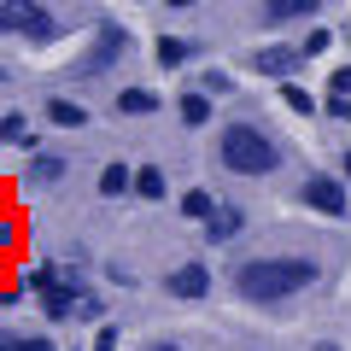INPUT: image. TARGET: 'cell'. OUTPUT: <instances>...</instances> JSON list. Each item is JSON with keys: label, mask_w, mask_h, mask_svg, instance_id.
I'll return each instance as SVG.
<instances>
[{"label": "cell", "mask_w": 351, "mask_h": 351, "mask_svg": "<svg viewBox=\"0 0 351 351\" xmlns=\"http://www.w3.org/2000/svg\"><path fill=\"white\" fill-rule=\"evenodd\" d=\"M141 351H188V346H176V339H152V346H141Z\"/></svg>", "instance_id": "cell-29"}, {"label": "cell", "mask_w": 351, "mask_h": 351, "mask_svg": "<svg viewBox=\"0 0 351 351\" xmlns=\"http://www.w3.org/2000/svg\"><path fill=\"white\" fill-rule=\"evenodd\" d=\"M59 269H64V263H36V269H24V287L29 293H53V287H59Z\"/></svg>", "instance_id": "cell-20"}, {"label": "cell", "mask_w": 351, "mask_h": 351, "mask_svg": "<svg viewBox=\"0 0 351 351\" xmlns=\"http://www.w3.org/2000/svg\"><path fill=\"white\" fill-rule=\"evenodd\" d=\"M0 141H6V147H29V152H36V129H29V117L24 112H6V117H0Z\"/></svg>", "instance_id": "cell-11"}, {"label": "cell", "mask_w": 351, "mask_h": 351, "mask_svg": "<svg viewBox=\"0 0 351 351\" xmlns=\"http://www.w3.org/2000/svg\"><path fill=\"white\" fill-rule=\"evenodd\" d=\"M135 188V170H129V164H106L100 170V193L106 199H117V193H129Z\"/></svg>", "instance_id": "cell-17"}, {"label": "cell", "mask_w": 351, "mask_h": 351, "mask_svg": "<svg viewBox=\"0 0 351 351\" xmlns=\"http://www.w3.org/2000/svg\"><path fill=\"white\" fill-rule=\"evenodd\" d=\"M47 117L59 129H88V106L82 100H64V94H59V100H47Z\"/></svg>", "instance_id": "cell-13"}, {"label": "cell", "mask_w": 351, "mask_h": 351, "mask_svg": "<svg viewBox=\"0 0 351 351\" xmlns=\"http://www.w3.org/2000/svg\"><path fill=\"white\" fill-rule=\"evenodd\" d=\"M0 36L18 41H59V12L36 0H0Z\"/></svg>", "instance_id": "cell-3"}, {"label": "cell", "mask_w": 351, "mask_h": 351, "mask_svg": "<svg viewBox=\"0 0 351 351\" xmlns=\"http://www.w3.org/2000/svg\"><path fill=\"white\" fill-rule=\"evenodd\" d=\"M217 211V199L205 188H193V193H182V217H193V223H205V217Z\"/></svg>", "instance_id": "cell-21"}, {"label": "cell", "mask_w": 351, "mask_h": 351, "mask_svg": "<svg viewBox=\"0 0 351 351\" xmlns=\"http://www.w3.org/2000/svg\"><path fill=\"white\" fill-rule=\"evenodd\" d=\"M228 88H234V82H228V71H205L199 76V94H205V100H217V94H228Z\"/></svg>", "instance_id": "cell-23"}, {"label": "cell", "mask_w": 351, "mask_h": 351, "mask_svg": "<svg viewBox=\"0 0 351 351\" xmlns=\"http://www.w3.org/2000/svg\"><path fill=\"white\" fill-rule=\"evenodd\" d=\"M12 240H18V228H12V223H0V252L12 246Z\"/></svg>", "instance_id": "cell-30"}, {"label": "cell", "mask_w": 351, "mask_h": 351, "mask_svg": "<svg viewBox=\"0 0 351 351\" xmlns=\"http://www.w3.org/2000/svg\"><path fill=\"white\" fill-rule=\"evenodd\" d=\"M0 351H24V334H12V328H0Z\"/></svg>", "instance_id": "cell-25"}, {"label": "cell", "mask_w": 351, "mask_h": 351, "mask_svg": "<svg viewBox=\"0 0 351 351\" xmlns=\"http://www.w3.org/2000/svg\"><path fill=\"white\" fill-rule=\"evenodd\" d=\"M217 158H223V170H234V176H269L281 164V147L263 135L258 123H228L223 141H217Z\"/></svg>", "instance_id": "cell-2"}, {"label": "cell", "mask_w": 351, "mask_h": 351, "mask_svg": "<svg viewBox=\"0 0 351 351\" xmlns=\"http://www.w3.org/2000/svg\"><path fill=\"white\" fill-rule=\"evenodd\" d=\"M328 41H334L328 29H311V36L299 41V59H322V53H328Z\"/></svg>", "instance_id": "cell-22"}, {"label": "cell", "mask_w": 351, "mask_h": 351, "mask_svg": "<svg viewBox=\"0 0 351 351\" xmlns=\"http://www.w3.org/2000/svg\"><path fill=\"white\" fill-rule=\"evenodd\" d=\"M240 228H246V217H240V205H217V211L205 217V240H211V246H223V240H234Z\"/></svg>", "instance_id": "cell-10"}, {"label": "cell", "mask_w": 351, "mask_h": 351, "mask_svg": "<svg viewBox=\"0 0 351 351\" xmlns=\"http://www.w3.org/2000/svg\"><path fill=\"white\" fill-rule=\"evenodd\" d=\"M135 193H141V199H164V193H170V182H164L158 164H141V170H135Z\"/></svg>", "instance_id": "cell-18"}, {"label": "cell", "mask_w": 351, "mask_h": 351, "mask_svg": "<svg viewBox=\"0 0 351 351\" xmlns=\"http://www.w3.org/2000/svg\"><path fill=\"white\" fill-rule=\"evenodd\" d=\"M59 176H64V158H59V152H36V158H29V182H41V188H53Z\"/></svg>", "instance_id": "cell-16"}, {"label": "cell", "mask_w": 351, "mask_h": 351, "mask_svg": "<svg viewBox=\"0 0 351 351\" xmlns=\"http://www.w3.org/2000/svg\"><path fill=\"white\" fill-rule=\"evenodd\" d=\"M164 293H170V299H205V293H211V269H205V263H182V269L164 276Z\"/></svg>", "instance_id": "cell-8"}, {"label": "cell", "mask_w": 351, "mask_h": 351, "mask_svg": "<svg viewBox=\"0 0 351 351\" xmlns=\"http://www.w3.org/2000/svg\"><path fill=\"white\" fill-rule=\"evenodd\" d=\"M152 59H158L164 71H182V64H188V41H182V36H158V47H152Z\"/></svg>", "instance_id": "cell-15"}, {"label": "cell", "mask_w": 351, "mask_h": 351, "mask_svg": "<svg viewBox=\"0 0 351 351\" xmlns=\"http://www.w3.org/2000/svg\"><path fill=\"white\" fill-rule=\"evenodd\" d=\"M176 112H182V123H188V129H205V123H211V100H205L199 88H188V94L176 100Z\"/></svg>", "instance_id": "cell-14"}, {"label": "cell", "mask_w": 351, "mask_h": 351, "mask_svg": "<svg viewBox=\"0 0 351 351\" xmlns=\"http://www.w3.org/2000/svg\"><path fill=\"white\" fill-rule=\"evenodd\" d=\"M117 112L147 117V112H158V94H152V88H117Z\"/></svg>", "instance_id": "cell-12"}, {"label": "cell", "mask_w": 351, "mask_h": 351, "mask_svg": "<svg viewBox=\"0 0 351 351\" xmlns=\"http://www.w3.org/2000/svg\"><path fill=\"white\" fill-rule=\"evenodd\" d=\"M299 47H281V41H269V47L252 53V71L258 76H276V82H293V71H299Z\"/></svg>", "instance_id": "cell-7"}, {"label": "cell", "mask_w": 351, "mask_h": 351, "mask_svg": "<svg viewBox=\"0 0 351 351\" xmlns=\"http://www.w3.org/2000/svg\"><path fill=\"white\" fill-rule=\"evenodd\" d=\"M299 18H316V0H263V6H258V24H263V29L299 24Z\"/></svg>", "instance_id": "cell-9"}, {"label": "cell", "mask_w": 351, "mask_h": 351, "mask_svg": "<svg viewBox=\"0 0 351 351\" xmlns=\"http://www.w3.org/2000/svg\"><path fill=\"white\" fill-rule=\"evenodd\" d=\"M94 351H117V328H100V339H94Z\"/></svg>", "instance_id": "cell-26"}, {"label": "cell", "mask_w": 351, "mask_h": 351, "mask_svg": "<svg viewBox=\"0 0 351 351\" xmlns=\"http://www.w3.org/2000/svg\"><path fill=\"white\" fill-rule=\"evenodd\" d=\"M299 199L311 205V211H322V217H346L351 193H346V182H339V176H311V182L299 188Z\"/></svg>", "instance_id": "cell-6"}, {"label": "cell", "mask_w": 351, "mask_h": 351, "mask_svg": "<svg viewBox=\"0 0 351 351\" xmlns=\"http://www.w3.org/2000/svg\"><path fill=\"white\" fill-rule=\"evenodd\" d=\"M328 112H334L339 123H351V100H328Z\"/></svg>", "instance_id": "cell-28"}, {"label": "cell", "mask_w": 351, "mask_h": 351, "mask_svg": "<svg viewBox=\"0 0 351 351\" xmlns=\"http://www.w3.org/2000/svg\"><path fill=\"white\" fill-rule=\"evenodd\" d=\"M328 94H334V100H351V64H339V71L328 76Z\"/></svg>", "instance_id": "cell-24"}, {"label": "cell", "mask_w": 351, "mask_h": 351, "mask_svg": "<svg viewBox=\"0 0 351 351\" xmlns=\"http://www.w3.org/2000/svg\"><path fill=\"white\" fill-rule=\"evenodd\" d=\"M322 281V263L304 258V252H276V258H246L234 269V293L246 304H281V299H299Z\"/></svg>", "instance_id": "cell-1"}, {"label": "cell", "mask_w": 351, "mask_h": 351, "mask_svg": "<svg viewBox=\"0 0 351 351\" xmlns=\"http://www.w3.org/2000/svg\"><path fill=\"white\" fill-rule=\"evenodd\" d=\"M281 106L299 112V117H311L316 112V94H311V88H299V82H281Z\"/></svg>", "instance_id": "cell-19"}, {"label": "cell", "mask_w": 351, "mask_h": 351, "mask_svg": "<svg viewBox=\"0 0 351 351\" xmlns=\"http://www.w3.org/2000/svg\"><path fill=\"white\" fill-rule=\"evenodd\" d=\"M339 170H346V182H351V152H346V164H339Z\"/></svg>", "instance_id": "cell-31"}, {"label": "cell", "mask_w": 351, "mask_h": 351, "mask_svg": "<svg viewBox=\"0 0 351 351\" xmlns=\"http://www.w3.org/2000/svg\"><path fill=\"white\" fill-rule=\"evenodd\" d=\"M82 299H88L82 276H76V269H59V287L41 293V311H47L53 322H76V316H82Z\"/></svg>", "instance_id": "cell-5"}, {"label": "cell", "mask_w": 351, "mask_h": 351, "mask_svg": "<svg viewBox=\"0 0 351 351\" xmlns=\"http://www.w3.org/2000/svg\"><path fill=\"white\" fill-rule=\"evenodd\" d=\"M123 53H129V29H123V24H100L94 47L76 59V82H82V76H106L117 59H123Z\"/></svg>", "instance_id": "cell-4"}, {"label": "cell", "mask_w": 351, "mask_h": 351, "mask_svg": "<svg viewBox=\"0 0 351 351\" xmlns=\"http://www.w3.org/2000/svg\"><path fill=\"white\" fill-rule=\"evenodd\" d=\"M24 351H59V346H53L47 334H29V339H24Z\"/></svg>", "instance_id": "cell-27"}]
</instances>
